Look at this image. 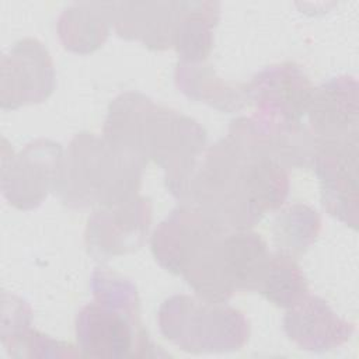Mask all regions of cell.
I'll return each mask as SVG.
<instances>
[{
    "mask_svg": "<svg viewBox=\"0 0 359 359\" xmlns=\"http://www.w3.org/2000/svg\"><path fill=\"white\" fill-rule=\"evenodd\" d=\"M144 167L104 136L80 132L63 151L53 192L70 208L109 206L139 195Z\"/></svg>",
    "mask_w": 359,
    "mask_h": 359,
    "instance_id": "5",
    "label": "cell"
},
{
    "mask_svg": "<svg viewBox=\"0 0 359 359\" xmlns=\"http://www.w3.org/2000/svg\"><path fill=\"white\" fill-rule=\"evenodd\" d=\"M231 230L194 205L181 203L154 229L150 245L156 261L203 299L227 302L236 292L229 272Z\"/></svg>",
    "mask_w": 359,
    "mask_h": 359,
    "instance_id": "3",
    "label": "cell"
},
{
    "mask_svg": "<svg viewBox=\"0 0 359 359\" xmlns=\"http://www.w3.org/2000/svg\"><path fill=\"white\" fill-rule=\"evenodd\" d=\"M157 321L165 339L195 355L240 351L250 338L243 311L198 294L170 296L161 303Z\"/></svg>",
    "mask_w": 359,
    "mask_h": 359,
    "instance_id": "6",
    "label": "cell"
},
{
    "mask_svg": "<svg viewBox=\"0 0 359 359\" xmlns=\"http://www.w3.org/2000/svg\"><path fill=\"white\" fill-rule=\"evenodd\" d=\"M181 1H114L112 27L125 39L163 50L172 46Z\"/></svg>",
    "mask_w": 359,
    "mask_h": 359,
    "instance_id": "15",
    "label": "cell"
},
{
    "mask_svg": "<svg viewBox=\"0 0 359 359\" xmlns=\"http://www.w3.org/2000/svg\"><path fill=\"white\" fill-rule=\"evenodd\" d=\"M287 171L226 136L206 147L187 181L181 203L194 205L229 230H248L279 209Z\"/></svg>",
    "mask_w": 359,
    "mask_h": 359,
    "instance_id": "1",
    "label": "cell"
},
{
    "mask_svg": "<svg viewBox=\"0 0 359 359\" xmlns=\"http://www.w3.org/2000/svg\"><path fill=\"white\" fill-rule=\"evenodd\" d=\"M94 300L76 317V339L81 356L158 358L167 356L156 345L140 320V300L135 283L108 268L91 275Z\"/></svg>",
    "mask_w": 359,
    "mask_h": 359,
    "instance_id": "4",
    "label": "cell"
},
{
    "mask_svg": "<svg viewBox=\"0 0 359 359\" xmlns=\"http://www.w3.org/2000/svg\"><path fill=\"white\" fill-rule=\"evenodd\" d=\"M283 330L300 349L323 353L348 342L355 332V324L341 318L324 299L309 293L287 309Z\"/></svg>",
    "mask_w": 359,
    "mask_h": 359,
    "instance_id": "14",
    "label": "cell"
},
{
    "mask_svg": "<svg viewBox=\"0 0 359 359\" xmlns=\"http://www.w3.org/2000/svg\"><path fill=\"white\" fill-rule=\"evenodd\" d=\"M1 313V344L7 348L31 328L32 310L21 297L3 292Z\"/></svg>",
    "mask_w": 359,
    "mask_h": 359,
    "instance_id": "22",
    "label": "cell"
},
{
    "mask_svg": "<svg viewBox=\"0 0 359 359\" xmlns=\"http://www.w3.org/2000/svg\"><path fill=\"white\" fill-rule=\"evenodd\" d=\"M56 74L52 56L36 38L17 41L1 57L3 109L45 101L55 90Z\"/></svg>",
    "mask_w": 359,
    "mask_h": 359,
    "instance_id": "11",
    "label": "cell"
},
{
    "mask_svg": "<svg viewBox=\"0 0 359 359\" xmlns=\"http://www.w3.org/2000/svg\"><path fill=\"white\" fill-rule=\"evenodd\" d=\"M359 135L318 140L313 167L324 209L346 226L358 227Z\"/></svg>",
    "mask_w": 359,
    "mask_h": 359,
    "instance_id": "8",
    "label": "cell"
},
{
    "mask_svg": "<svg viewBox=\"0 0 359 359\" xmlns=\"http://www.w3.org/2000/svg\"><path fill=\"white\" fill-rule=\"evenodd\" d=\"M175 84L188 98L206 102L223 112H236L248 105L245 83L222 80L205 62H182L175 66Z\"/></svg>",
    "mask_w": 359,
    "mask_h": 359,
    "instance_id": "17",
    "label": "cell"
},
{
    "mask_svg": "<svg viewBox=\"0 0 359 359\" xmlns=\"http://www.w3.org/2000/svg\"><path fill=\"white\" fill-rule=\"evenodd\" d=\"M6 351L11 356H27V358L81 356L80 351L74 349L73 345L63 341H56L49 335L41 334L32 328H29L20 339H17Z\"/></svg>",
    "mask_w": 359,
    "mask_h": 359,
    "instance_id": "21",
    "label": "cell"
},
{
    "mask_svg": "<svg viewBox=\"0 0 359 359\" xmlns=\"http://www.w3.org/2000/svg\"><path fill=\"white\" fill-rule=\"evenodd\" d=\"M114 1H83L66 7L57 18L62 45L76 53H90L102 46L112 27Z\"/></svg>",
    "mask_w": 359,
    "mask_h": 359,
    "instance_id": "16",
    "label": "cell"
},
{
    "mask_svg": "<svg viewBox=\"0 0 359 359\" xmlns=\"http://www.w3.org/2000/svg\"><path fill=\"white\" fill-rule=\"evenodd\" d=\"M63 149L59 142L35 139L17 154L1 157V191L17 209L39 206L55 189Z\"/></svg>",
    "mask_w": 359,
    "mask_h": 359,
    "instance_id": "9",
    "label": "cell"
},
{
    "mask_svg": "<svg viewBox=\"0 0 359 359\" xmlns=\"http://www.w3.org/2000/svg\"><path fill=\"white\" fill-rule=\"evenodd\" d=\"M102 133L144 165L153 161L163 168L165 187L178 201L208 139L199 122L137 91H125L111 101Z\"/></svg>",
    "mask_w": 359,
    "mask_h": 359,
    "instance_id": "2",
    "label": "cell"
},
{
    "mask_svg": "<svg viewBox=\"0 0 359 359\" xmlns=\"http://www.w3.org/2000/svg\"><path fill=\"white\" fill-rule=\"evenodd\" d=\"M321 219L316 209L304 203H293L279 210L273 219V243L278 252L297 258L316 241Z\"/></svg>",
    "mask_w": 359,
    "mask_h": 359,
    "instance_id": "19",
    "label": "cell"
},
{
    "mask_svg": "<svg viewBox=\"0 0 359 359\" xmlns=\"http://www.w3.org/2000/svg\"><path fill=\"white\" fill-rule=\"evenodd\" d=\"M313 90L309 76L294 62L266 66L245 83L248 104L257 114L287 122H302Z\"/></svg>",
    "mask_w": 359,
    "mask_h": 359,
    "instance_id": "12",
    "label": "cell"
},
{
    "mask_svg": "<svg viewBox=\"0 0 359 359\" xmlns=\"http://www.w3.org/2000/svg\"><path fill=\"white\" fill-rule=\"evenodd\" d=\"M217 1H181L172 48L182 62H205L213 46V28L219 21Z\"/></svg>",
    "mask_w": 359,
    "mask_h": 359,
    "instance_id": "18",
    "label": "cell"
},
{
    "mask_svg": "<svg viewBox=\"0 0 359 359\" xmlns=\"http://www.w3.org/2000/svg\"><path fill=\"white\" fill-rule=\"evenodd\" d=\"M227 136L285 170L313 167L317 139L303 122H287L254 112L230 122Z\"/></svg>",
    "mask_w": 359,
    "mask_h": 359,
    "instance_id": "7",
    "label": "cell"
},
{
    "mask_svg": "<svg viewBox=\"0 0 359 359\" xmlns=\"http://www.w3.org/2000/svg\"><path fill=\"white\" fill-rule=\"evenodd\" d=\"M150 223L151 202L140 195L98 208L87 220V251L98 261L135 252L143 245Z\"/></svg>",
    "mask_w": 359,
    "mask_h": 359,
    "instance_id": "10",
    "label": "cell"
},
{
    "mask_svg": "<svg viewBox=\"0 0 359 359\" xmlns=\"http://www.w3.org/2000/svg\"><path fill=\"white\" fill-rule=\"evenodd\" d=\"M258 293L278 307L290 309L309 294V286L296 259L275 251L271 254L269 266Z\"/></svg>",
    "mask_w": 359,
    "mask_h": 359,
    "instance_id": "20",
    "label": "cell"
},
{
    "mask_svg": "<svg viewBox=\"0 0 359 359\" xmlns=\"http://www.w3.org/2000/svg\"><path fill=\"white\" fill-rule=\"evenodd\" d=\"M358 90V80L351 74L331 77L314 87L306 115L317 142L359 135Z\"/></svg>",
    "mask_w": 359,
    "mask_h": 359,
    "instance_id": "13",
    "label": "cell"
}]
</instances>
